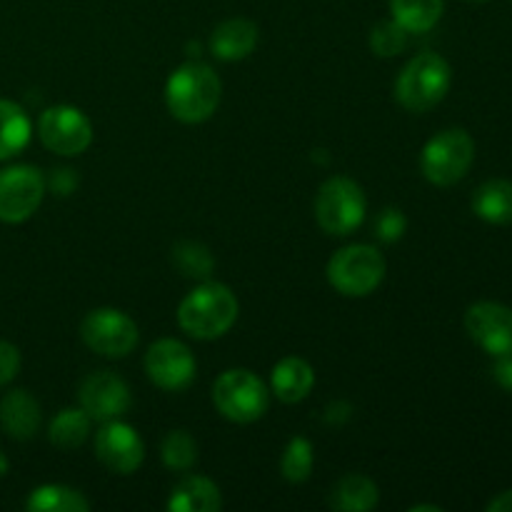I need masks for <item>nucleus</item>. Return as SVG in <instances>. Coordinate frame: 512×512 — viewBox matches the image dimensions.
Wrapping results in <instances>:
<instances>
[{
  "label": "nucleus",
  "mask_w": 512,
  "mask_h": 512,
  "mask_svg": "<svg viewBox=\"0 0 512 512\" xmlns=\"http://www.w3.org/2000/svg\"><path fill=\"white\" fill-rule=\"evenodd\" d=\"M220 83L218 73L210 65L185 63L165 83V103H168L170 115L185 125H198L213 118L220 105Z\"/></svg>",
  "instance_id": "f257e3e1"
},
{
  "label": "nucleus",
  "mask_w": 512,
  "mask_h": 512,
  "mask_svg": "<svg viewBox=\"0 0 512 512\" xmlns=\"http://www.w3.org/2000/svg\"><path fill=\"white\" fill-rule=\"evenodd\" d=\"M240 313L238 298L223 283L205 280L190 290L178 308V325L195 340L223 338Z\"/></svg>",
  "instance_id": "f03ea898"
},
{
  "label": "nucleus",
  "mask_w": 512,
  "mask_h": 512,
  "mask_svg": "<svg viewBox=\"0 0 512 512\" xmlns=\"http://www.w3.org/2000/svg\"><path fill=\"white\" fill-rule=\"evenodd\" d=\"M453 85V68L438 53H420L408 60L395 80V98L410 113H428L440 105Z\"/></svg>",
  "instance_id": "7ed1b4c3"
},
{
  "label": "nucleus",
  "mask_w": 512,
  "mask_h": 512,
  "mask_svg": "<svg viewBox=\"0 0 512 512\" xmlns=\"http://www.w3.org/2000/svg\"><path fill=\"white\" fill-rule=\"evenodd\" d=\"M368 213V198L353 178L333 175L320 185L315 195V220L323 233L345 238L363 225Z\"/></svg>",
  "instance_id": "20e7f679"
},
{
  "label": "nucleus",
  "mask_w": 512,
  "mask_h": 512,
  "mask_svg": "<svg viewBox=\"0 0 512 512\" xmlns=\"http://www.w3.org/2000/svg\"><path fill=\"white\" fill-rule=\"evenodd\" d=\"M473 160L475 140L470 138L468 130L448 128L440 130L425 143L423 153H420V170L428 183L438 185V188H450L468 175Z\"/></svg>",
  "instance_id": "39448f33"
},
{
  "label": "nucleus",
  "mask_w": 512,
  "mask_h": 512,
  "mask_svg": "<svg viewBox=\"0 0 512 512\" xmlns=\"http://www.w3.org/2000/svg\"><path fill=\"white\" fill-rule=\"evenodd\" d=\"M213 403L225 420L238 425L255 423L268 413L270 390L245 368L225 370L213 385Z\"/></svg>",
  "instance_id": "423d86ee"
},
{
  "label": "nucleus",
  "mask_w": 512,
  "mask_h": 512,
  "mask_svg": "<svg viewBox=\"0 0 512 512\" xmlns=\"http://www.w3.org/2000/svg\"><path fill=\"white\" fill-rule=\"evenodd\" d=\"M328 283L345 298H365L375 293L385 278V258L373 245H348L328 263Z\"/></svg>",
  "instance_id": "0eeeda50"
},
{
  "label": "nucleus",
  "mask_w": 512,
  "mask_h": 512,
  "mask_svg": "<svg viewBox=\"0 0 512 512\" xmlns=\"http://www.w3.org/2000/svg\"><path fill=\"white\" fill-rule=\"evenodd\" d=\"M80 338L103 358H128L138 345V325L128 313L115 308L90 310L80 323Z\"/></svg>",
  "instance_id": "6e6552de"
},
{
  "label": "nucleus",
  "mask_w": 512,
  "mask_h": 512,
  "mask_svg": "<svg viewBox=\"0 0 512 512\" xmlns=\"http://www.w3.org/2000/svg\"><path fill=\"white\" fill-rule=\"evenodd\" d=\"M40 143L55 155L75 158L93 143V125L88 115L73 105H53L38 120Z\"/></svg>",
  "instance_id": "1a4fd4ad"
},
{
  "label": "nucleus",
  "mask_w": 512,
  "mask_h": 512,
  "mask_svg": "<svg viewBox=\"0 0 512 512\" xmlns=\"http://www.w3.org/2000/svg\"><path fill=\"white\" fill-rule=\"evenodd\" d=\"M45 195V178L35 165L0 170V220L10 225L33 218Z\"/></svg>",
  "instance_id": "9d476101"
},
{
  "label": "nucleus",
  "mask_w": 512,
  "mask_h": 512,
  "mask_svg": "<svg viewBox=\"0 0 512 512\" xmlns=\"http://www.w3.org/2000/svg\"><path fill=\"white\" fill-rule=\"evenodd\" d=\"M465 333L478 348L500 358L512 353V308L495 300H480L465 310Z\"/></svg>",
  "instance_id": "9b49d317"
},
{
  "label": "nucleus",
  "mask_w": 512,
  "mask_h": 512,
  "mask_svg": "<svg viewBox=\"0 0 512 512\" xmlns=\"http://www.w3.org/2000/svg\"><path fill=\"white\" fill-rule=\"evenodd\" d=\"M195 370L198 365L190 348L175 338L158 340L145 353V373L150 383L163 390H185L195 380Z\"/></svg>",
  "instance_id": "f8f14e48"
},
{
  "label": "nucleus",
  "mask_w": 512,
  "mask_h": 512,
  "mask_svg": "<svg viewBox=\"0 0 512 512\" xmlns=\"http://www.w3.org/2000/svg\"><path fill=\"white\" fill-rule=\"evenodd\" d=\"M80 408L90 415L95 423H110L120 415L128 413L130 408V388L120 375L110 370H98L90 373L78 388Z\"/></svg>",
  "instance_id": "ddd939ff"
},
{
  "label": "nucleus",
  "mask_w": 512,
  "mask_h": 512,
  "mask_svg": "<svg viewBox=\"0 0 512 512\" xmlns=\"http://www.w3.org/2000/svg\"><path fill=\"white\" fill-rule=\"evenodd\" d=\"M95 458L115 475H133L145 460V445L138 430L120 420L103 423L95 433Z\"/></svg>",
  "instance_id": "4468645a"
},
{
  "label": "nucleus",
  "mask_w": 512,
  "mask_h": 512,
  "mask_svg": "<svg viewBox=\"0 0 512 512\" xmlns=\"http://www.w3.org/2000/svg\"><path fill=\"white\" fill-rule=\"evenodd\" d=\"M40 405L28 390H10L0 400V428L13 440H33L40 430Z\"/></svg>",
  "instance_id": "2eb2a0df"
},
{
  "label": "nucleus",
  "mask_w": 512,
  "mask_h": 512,
  "mask_svg": "<svg viewBox=\"0 0 512 512\" xmlns=\"http://www.w3.org/2000/svg\"><path fill=\"white\" fill-rule=\"evenodd\" d=\"M255 45H258V25L248 18L223 20L210 35V53L225 63L248 58Z\"/></svg>",
  "instance_id": "dca6fc26"
},
{
  "label": "nucleus",
  "mask_w": 512,
  "mask_h": 512,
  "mask_svg": "<svg viewBox=\"0 0 512 512\" xmlns=\"http://www.w3.org/2000/svg\"><path fill=\"white\" fill-rule=\"evenodd\" d=\"M270 385H273V393L280 403L295 405L308 398L310 390L315 388V370L308 360L288 355L273 368Z\"/></svg>",
  "instance_id": "f3484780"
},
{
  "label": "nucleus",
  "mask_w": 512,
  "mask_h": 512,
  "mask_svg": "<svg viewBox=\"0 0 512 512\" xmlns=\"http://www.w3.org/2000/svg\"><path fill=\"white\" fill-rule=\"evenodd\" d=\"M223 508L220 488L203 475H185L168 500L170 512H218Z\"/></svg>",
  "instance_id": "a211bd4d"
},
{
  "label": "nucleus",
  "mask_w": 512,
  "mask_h": 512,
  "mask_svg": "<svg viewBox=\"0 0 512 512\" xmlns=\"http://www.w3.org/2000/svg\"><path fill=\"white\" fill-rule=\"evenodd\" d=\"M473 213L490 225L512 223V180H485L473 195Z\"/></svg>",
  "instance_id": "6ab92c4d"
},
{
  "label": "nucleus",
  "mask_w": 512,
  "mask_h": 512,
  "mask_svg": "<svg viewBox=\"0 0 512 512\" xmlns=\"http://www.w3.org/2000/svg\"><path fill=\"white\" fill-rule=\"evenodd\" d=\"M380 503V490L368 475L350 473L338 480L330 495V505L343 512H368Z\"/></svg>",
  "instance_id": "aec40b11"
},
{
  "label": "nucleus",
  "mask_w": 512,
  "mask_h": 512,
  "mask_svg": "<svg viewBox=\"0 0 512 512\" xmlns=\"http://www.w3.org/2000/svg\"><path fill=\"white\" fill-rule=\"evenodd\" d=\"M30 118L18 103L0 98V160L18 155L30 143Z\"/></svg>",
  "instance_id": "412c9836"
},
{
  "label": "nucleus",
  "mask_w": 512,
  "mask_h": 512,
  "mask_svg": "<svg viewBox=\"0 0 512 512\" xmlns=\"http://www.w3.org/2000/svg\"><path fill=\"white\" fill-rule=\"evenodd\" d=\"M445 0H390V13L395 23L408 33H428L440 23Z\"/></svg>",
  "instance_id": "4be33fe9"
},
{
  "label": "nucleus",
  "mask_w": 512,
  "mask_h": 512,
  "mask_svg": "<svg viewBox=\"0 0 512 512\" xmlns=\"http://www.w3.org/2000/svg\"><path fill=\"white\" fill-rule=\"evenodd\" d=\"M25 508L30 512H88L90 503L80 490L68 485H40L30 493Z\"/></svg>",
  "instance_id": "5701e85b"
},
{
  "label": "nucleus",
  "mask_w": 512,
  "mask_h": 512,
  "mask_svg": "<svg viewBox=\"0 0 512 512\" xmlns=\"http://www.w3.org/2000/svg\"><path fill=\"white\" fill-rule=\"evenodd\" d=\"M90 415L83 408H65L53 418L48 428V438L55 448L75 450L88 440L90 435Z\"/></svg>",
  "instance_id": "b1692460"
},
{
  "label": "nucleus",
  "mask_w": 512,
  "mask_h": 512,
  "mask_svg": "<svg viewBox=\"0 0 512 512\" xmlns=\"http://www.w3.org/2000/svg\"><path fill=\"white\" fill-rule=\"evenodd\" d=\"M160 458H163L165 468L185 473L198 460V443H195L188 430H173L160 445Z\"/></svg>",
  "instance_id": "393cba45"
},
{
  "label": "nucleus",
  "mask_w": 512,
  "mask_h": 512,
  "mask_svg": "<svg viewBox=\"0 0 512 512\" xmlns=\"http://www.w3.org/2000/svg\"><path fill=\"white\" fill-rule=\"evenodd\" d=\"M313 443L308 438H293L285 448L283 460H280V473L288 483H305L313 473Z\"/></svg>",
  "instance_id": "a878e982"
},
{
  "label": "nucleus",
  "mask_w": 512,
  "mask_h": 512,
  "mask_svg": "<svg viewBox=\"0 0 512 512\" xmlns=\"http://www.w3.org/2000/svg\"><path fill=\"white\" fill-rule=\"evenodd\" d=\"M173 263L180 273L198 280H208L215 268V260L213 255H210V250L205 248V245L193 243V240H185V243L175 245Z\"/></svg>",
  "instance_id": "bb28decb"
},
{
  "label": "nucleus",
  "mask_w": 512,
  "mask_h": 512,
  "mask_svg": "<svg viewBox=\"0 0 512 512\" xmlns=\"http://www.w3.org/2000/svg\"><path fill=\"white\" fill-rule=\"evenodd\" d=\"M408 30L395 20H383L370 30V48L380 58H393V55L403 53L408 45Z\"/></svg>",
  "instance_id": "cd10ccee"
},
{
  "label": "nucleus",
  "mask_w": 512,
  "mask_h": 512,
  "mask_svg": "<svg viewBox=\"0 0 512 512\" xmlns=\"http://www.w3.org/2000/svg\"><path fill=\"white\" fill-rule=\"evenodd\" d=\"M405 230H408V218L398 208H385L375 220V233L383 243H395V240L403 238Z\"/></svg>",
  "instance_id": "c85d7f7f"
},
{
  "label": "nucleus",
  "mask_w": 512,
  "mask_h": 512,
  "mask_svg": "<svg viewBox=\"0 0 512 512\" xmlns=\"http://www.w3.org/2000/svg\"><path fill=\"white\" fill-rule=\"evenodd\" d=\"M20 370V350L15 345L0 340V388L8 385Z\"/></svg>",
  "instance_id": "c756f323"
},
{
  "label": "nucleus",
  "mask_w": 512,
  "mask_h": 512,
  "mask_svg": "<svg viewBox=\"0 0 512 512\" xmlns=\"http://www.w3.org/2000/svg\"><path fill=\"white\" fill-rule=\"evenodd\" d=\"M493 378H495V383L500 385V388L512 393V353L495 358Z\"/></svg>",
  "instance_id": "7c9ffc66"
},
{
  "label": "nucleus",
  "mask_w": 512,
  "mask_h": 512,
  "mask_svg": "<svg viewBox=\"0 0 512 512\" xmlns=\"http://www.w3.org/2000/svg\"><path fill=\"white\" fill-rule=\"evenodd\" d=\"M75 183H78V180L70 175V170H58V173L53 175V188L58 190L60 195H68L70 188H73Z\"/></svg>",
  "instance_id": "2f4dec72"
},
{
  "label": "nucleus",
  "mask_w": 512,
  "mask_h": 512,
  "mask_svg": "<svg viewBox=\"0 0 512 512\" xmlns=\"http://www.w3.org/2000/svg\"><path fill=\"white\" fill-rule=\"evenodd\" d=\"M488 512H512V490L495 495L488 503Z\"/></svg>",
  "instance_id": "473e14b6"
},
{
  "label": "nucleus",
  "mask_w": 512,
  "mask_h": 512,
  "mask_svg": "<svg viewBox=\"0 0 512 512\" xmlns=\"http://www.w3.org/2000/svg\"><path fill=\"white\" fill-rule=\"evenodd\" d=\"M410 512H443V508H438V505H413Z\"/></svg>",
  "instance_id": "72a5a7b5"
},
{
  "label": "nucleus",
  "mask_w": 512,
  "mask_h": 512,
  "mask_svg": "<svg viewBox=\"0 0 512 512\" xmlns=\"http://www.w3.org/2000/svg\"><path fill=\"white\" fill-rule=\"evenodd\" d=\"M8 468H10L8 458H5V453L0 450V478H5V475H8Z\"/></svg>",
  "instance_id": "f704fd0d"
},
{
  "label": "nucleus",
  "mask_w": 512,
  "mask_h": 512,
  "mask_svg": "<svg viewBox=\"0 0 512 512\" xmlns=\"http://www.w3.org/2000/svg\"><path fill=\"white\" fill-rule=\"evenodd\" d=\"M470 3H485V0H470Z\"/></svg>",
  "instance_id": "c9c22d12"
}]
</instances>
